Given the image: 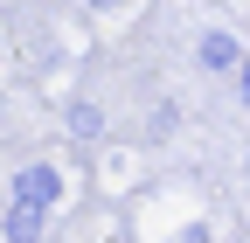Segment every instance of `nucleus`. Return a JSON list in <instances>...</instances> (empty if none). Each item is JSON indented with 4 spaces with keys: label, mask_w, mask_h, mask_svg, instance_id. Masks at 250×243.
Wrapping results in <instances>:
<instances>
[{
    "label": "nucleus",
    "mask_w": 250,
    "mask_h": 243,
    "mask_svg": "<svg viewBox=\"0 0 250 243\" xmlns=\"http://www.w3.org/2000/svg\"><path fill=\"white\" fill-rule=\"evenodd\" d=\"M0 111H7V90H0Z\"/></svg>",
    "instance_id": "obj_7"
},
{
    "label": "nucleus",
    "mask_w": 250,
    "mask_h": 243,
    "mask_svg": "<svg viewBox=\"0 0 250 243\" xmlns=\"http://www.w3.org/2000/svg\"><path fill=\"white\" fill-rule=\"evenodd\" d=\"M83 7H98V14H104V7H118V0H83Z\"/></svg>",
    "instance_id": "obj_6"
},
{
    "label": "nucleus",
    "mask_w": 250,
    "mask_h": 243,
    "mask_svg": "<svg viewBox=\"0 0 250 243\" xmlns=\"http://www.w3.org/2000/svg\"><path fill=\"white\" fill-rule=\"evenodd\" d=\"M62 125H70V139L98 146V139H104V111L90 104V98H70V104H62Z\"/></svg>",
    "instance_id": "obj_3"
},
{
    "label": "nucleus",
    "mask_w": 250,
    "mask_h": 243,
    "mask_svg": "<svg viewBox=\"0 0 250 243\" xmlns=\"http://www.w3.org/2000/svg\"><path fill=\"white\" fill-rule=\"evenodd\" d=\"M0 236H7V243H42V208H35V202H7Z\"/></svg>",
    "instance_id": "obj_4"
},
{
    "label": "nucleus",
    "mask_w": 250,
    "mask_h": 243,
    "mask_svg": "<svg viewBox=\"0 0 250 243\" xmlns=\"http://www.w3.org/2000/svg\"><path fill=\"white\" fill-rule=\"evenodd\" d=\"M181 243H208V229H202V223H188V229H181Z\"/></svg>",
    "instance_id": "obj_5"
},
{
    "label": "nucleus",
    "mask_w": 250,
    "mask_h": 243,
    "mask_svg": "<svg viewBox=\"0 0 250 243\" xmlns=\"http://www.w3.org/2000/svg\"><path fill=\"white\" fill-rule=\"evenodd\" d=\"M195 63L208 70V77H236L250 56H243V42L229 35V28H202V42H195Z\"/></svg>",
    "instance_id": "obj_1"
},
{
    "label": "nucleus",
    "mask_w": 250,
    "mask_h": 243,
    "mask_svg": "<svg viewBox=\"0 0 250 243\" xmlns=\"http://www.w3.org/2000/svg\"><path fill=\"white\" fill-rule=\"evenodd\" d=\"M56 195H62V174H56L49 160H35V167H21V174H14V202H35V208H49Z\"/></svg>",
    "instance_id": "obj_2"
}]
</instances>
